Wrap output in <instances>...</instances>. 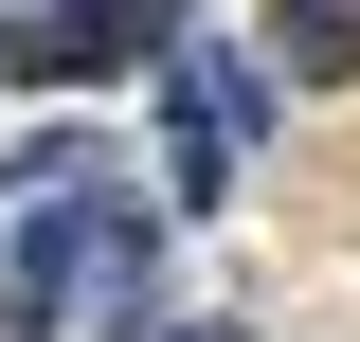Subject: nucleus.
Listing matches in <instances>:
<instances>
[{"label":"nucleus","mask_w":360,"mask_h":342,"mask_svg":"<svg viewBox=\"0 0 360 342\" xmlns=\"http://www.w3.org/2000/svg\"><path fill=\"white\" fill-rule=\"evenodd\" d=\"M252 54H217V37H180L162 54V180H180V216H217L234 198V163H252Z\"/></svg>","instance_id":"f03ea898"},{"label":"nucleus","mask_w":360,"mask_h":342,"mask_svg":"<svg viewBox=\"0 0 360 342\" xmlns=\"http://www.w3.org/2000/svg\"><path fill=\"white\" fill-rule=\"evenodd\" d=\"M180 0H18L0 18V72H162Z\"/></svg>","instance_id":"7ed1b4c3"},{"label":"nucleus","mask_w":360,"mask_h":342,"mask_svg":"<svg viewBox=\"0 0 360 342\" xmlns=\"http://www.w3.org/2000/svg\"><path fill=\"white\" fill-rule=\"evenodd\" d=\"M162 342H252V324H162Z\"/></svg>","instance_id":"39448f33"},{"label":"nucleus","mask_w":360,"mask_h":342,"mask_svg":"<svg viewBox=\"0 0 360 342\" xmlns=\"http://www.w3.org/2000/svg\"><path fill=\"white\" fill-rule=\"evenodd\" d=\"M270 72L288 90H342L360 72V0H270Z\"/></svg>","instance_id":"20e7f679"},{"label":"nucleus","mask_w":360,"mask_h":342,"mask_svg":"<svg viewBox=\"0 0 360 342\" xmlns=\"http://www.w3.org/2000/svg\"><path fill=\"white\" fill-rule=\"evenodd\" d=\"M144 289H162V216L127 198V163L90 127L18 144L0 163V324L18 342H90V324H127Z\"/></svg>","instance_id":"f257e3e1"}]
</instances>
